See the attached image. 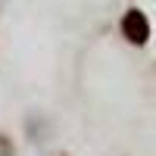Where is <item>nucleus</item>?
I'll list each match as a JSON object with an SVG mask.
<instances>
[{"label": "nucleus", "instance_id": "1", "mask_svg": "<svg viewBox=\"0 0 156 156\" xmlns=\"http://www.w3.org/2000/svg\"><path fill=\"white\" fill-rule=\"evenodd\" d=\"M122 34L128 37L131 44H147V37H150V22H147V16L140 9H128L125 16H122Z\"/></svg>", "mask_w": 156, "mask_h": 156}, {"label": "nucleus", "instance_id": "2", "mask_svg": "<svg viewBox=\"0 0 156 156\" xmlns=\"http://www.w3.org/2000/svg\"><path fill=\"white\" fill-rule=\"evenodd\" d=\"M0 156H12V144L6 140V134H0Z\"/></svg>", "mask_w": 156, "mask_h": 156}, {"label": "nucleus", "instance_id": "3", "mask_svg": "<svg viewBox=\"0 0 156 156\" xmlns=\"http://www.w3.org/2000/svg\"><path fill=\"white\" fill-rule=\"evenodd\" d=\"M59 156H66V153H59Z\"/></svg>", "mask_w": 156, "mask_h": 156}]
</instances>
